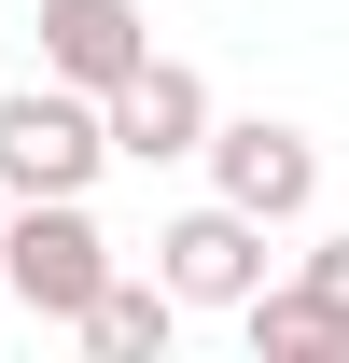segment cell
I'll use <instances>...</instances> for the list:
<instances>
[{
	"instance_id": "6da1fadb",
	"label": "cell",
	"mask_w": 349,
	"mask_h": 363,
	"mask_svg": "<svg viewBox=\"0 0 349 363\" xmlns=\"http://www.w3.org/2000/svg\"><path fill=\"white\" fill-rule=\"evenodd\" d=\"M98 279H112V238H98L84 196H14V224H0V294L28 321H56V335H84Z\"/></svg>"
},
{
	"instance_id": "52a82bcc",
	"label": "cell",
	"mask_w": 349,
	"mask_h": 363,
	"mask_svg": "<svg viewBox=\"0 0 349 363\" xmlns=\"http://www.w3.org/2000/svg\"><path fill=\"white\" fill-rule=\"evenodd\" d=\"M238 335H252V363H349V321L307 279H265L252 308H238Z\"/></svg>"
},
{
	"instance_id": "30bf717a",
	"label": "cell",
	"mask_w": 349,
	"mask_h": 363,
	"mask_svg": "<svg viewBox=\"0 0 349 363\" xmlns=\"http://www.w3.org/2000/svg\"><path fill=\"white\" fill-rule=\"evenodd\" d=\"M0 308H14V294H0Z\"/></svg>"
},
{
	"instance_id": "7a4b0ae2",
	"label": "cell",
	"mask_w": 349,
	"mask_h": 363,
	"mask_svg": "<svg viewBox=\"0 0 349 363\" xmlns=\"http://www.w3.org/2000/svg\"><path fill=\"white\" fill-rule=\"evenodd\" d=\"M98 168H126L112 154V98L56 84V70L0 98V196H98Z\"/></svg>"
},
{
	"instance_id": "9c48e42d",
	"label": "cell",
	"mask_w": 349,
	"mask_h": 363,
	"mask_svg": "<svg viewBox=\"0 0 349 363\" xmlns=\"http://www.w3.org/2000/svg\"><path fill=\"white\" fill-rule=\"evenodd\" d=\"M294 279H307V294H321V308H336V321H349V238H321V252H307V266H294Z\"/></svg>"
},
{
	"instance_id": "277c9868",
	"label": "cell",
	"mask_w": 349,
	"mask_h": 363,
	"mask_svg": "<svg viewBox=\"0 0 349 363\" xmlns=\"http://www.w3.org/2000/svg\"><path fill=\"white\" fill-rule=\"evenodd\" d=\"M154 279H168L182 308H252L265 294V224L238 196H196L182 224H154Z\"/></svg>"
},
{
	"instance_id": "8992f818",
	"label": "cell",
	"mask_w": 349,
	"mask_h": 363,
	"mask_svg": "<svg viewBox=\"0 0 349 363\" xmlns=\"http://www.w3.org/2000/svg\"><path fill=\"white\" fill-rule=\"evenodd\" d=\"M210 84H196V70H182V56H154V70H126V84H112V154H126V168H182V154H210Z\"/></svg>"
},
{
	"instance_id": "5b68a950",
	"label": "cell",
	"mask_w": 349,
	"mask_h": 363,
	"mask_svg": "<svg viewBox=\"0 0 349 363\" xmlns=\"http://www.w3.org/2000/svg\"><path fill=\"white\" fill-rule=\"evenodd\" d=\"M28 28H43V70L84 84V98H112L126 70H154V14L140 0H43Z\"/></svg>"
},
{
	"instance_id": "ba28073f",
	"label": "cell",
	"mask_w": 349,
	"mask_h": 363,
	"mask_svg": "<svg viewBox=\"0 0 349 363\" xmlns=\"http://www.w3.org/2000/svg\"><path fill=\"white\" fill-rule=\"evenodd\" d=\"M168 335H182V294H168V279H126V266L98 279V308H84V350L98 363H154Z\"/></svg>"
},
{
	"instance_id": "3957f363",
	"label": "cell",
	"mask_w": 349,
	"mask_h": 363,
	"mask_svg": "<svg viewBox=\"0 0 349 363\" xmlns=\"http://www.w3.org/2000/svg\"><path fill=\"white\" fill-rule=\"evenodd\" d=\"M210 196H238L252 224H307L321 210V140L279 112H223L210 126Z\"/></svg>"
}]
</instances>
